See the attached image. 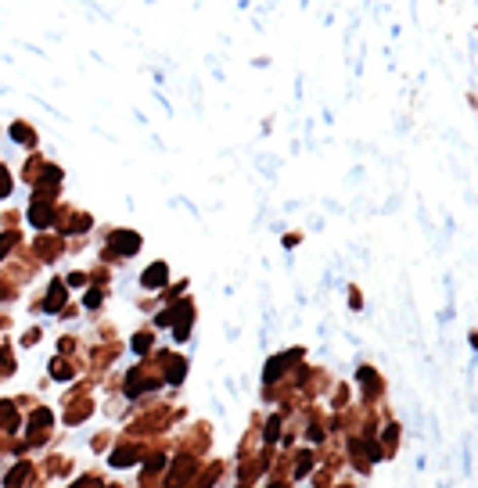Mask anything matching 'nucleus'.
<instances>
[{"label":"nucleus","instance_id":"obj_1","mask_svg":"<svg viewBox=\"0 0 478 488\" xmlns=\"http://www.w3.org/2000/svg\"><path fill=\"white\" fill-rule=\"evenodd\" d=\"M108 248H112V255H133L140 248V237L133 230H115L108 237Z\"/></svg>","mask_w":478,"mask_h":488},{"label":"nucleus","instance_id":"obj_2","mask_svg":"<svg viewBox=\"0 0 478 488\" xmlns=\"http://www.w3.org/2000/svg\"><path fill=\"white\" fill-rule=\"evenodd\" d=\"M166 276H169V273H166V266H162V262H155V266H148V269H144L140 283H144L148 291H155V288H162V283H166Z\"/></svg>","mask_w":478,"mask_h":488},{"label":"nucleus","instance_id":"obj_3","mask_svg":"<svg viewBox=\"0 0 478 488\" xmlns=\"http://www.w3.org/2000/svg\"><path fill=\"white\" fill-rule=\"evenodd\" d=\"M299 355H302V352H288L284 359H270V362H266V374H263V377H266V381H277V377H281V370H284L288 362H295Z\"/></svg>","mask_w":478,"mask_h":488},{"label":"nucleus","instance_id":"obj_4","mask_svg":"<svg viewBox=\"0 0 478 488\" xmlns=\"http://www.w3.org/2000/svg\"><path fill=\"white\" fill-rule=\"evenodd\" d=\"M65 305V283H51V295H47V312H58Z\"/></svg>","mask_w":478,"mask_h":488},{"label":"nucleus","instance_id":"obj_5","mask_svg":"<svg viewBox=\"0 0 478 488\" xmlns=\"http://www.w3.org/2000/svg\"><path fill=\"white\" fill-rule=\"evenodd\" d=\"M183 370H187V362H183L180 355H173V359H169V374H166L169 384H180V381H183Z\"/></svg>","mask_w":478,"mask_h":488},{"label":"nucleus","instance_id":"obj_6","mask_svg":"<svg viewBox=\"0 0 478 488\" xmlns=\"http://www.w3.org/2000/svg\"><path fill=\"white\" fill-rule=\"evenodd\" d=\"M29 219H32V226H47V223H51V209H47V205H32V209H29Z\"/></svg>","mask_w":478,"mask_h":488},{"label":"nucleus","instance_id":"obj_7","mask_svg":"<svg viewBox=\"0 0 478 488\" xmlns=\"http://www.w3.org/2000/svg\"><path fill=\"white\" fill-rule=\"evenodd\" d=\"M25 477H29V467L22 463V467H15V470L8 474V481H4V484H8V488H18V484H22Z\"/></svg>","mask_w":478,"mask_h":488},{"label":"nucleus","instance_id":"obj_8","mask_svg":"<svg viewBox=\"0 0 478 488\" xmlns=\"http://www.w3.org/2000/svg\"><path fill=\"white\" fill-rule=\"evenodd\" d=\"M112 463H115V467H130V463H133V460H130V449H126V445H123V449H115Z\"/></svg>","mask_w":478,"mask_h":488},{"label":"nucleus","instance_id":"obj_9","mask_svg":"<svg viewBox=\"0 0 478 488\" xmlns=\"http://www.w3.org/2000/svg\"><path fill=\"white\" fill-rule=\"evenodd\" d=\"M148 345H151V334H137V338H133V352H137V355H144Z\"/></svg>","mask_w":478,"mask_h":488},{"label":"nucleus","instance_id":"obj_10","mask_svg":"<svg viewBox=\"0 0 478 488\" xmlns=\"http://www.w3.org/2000/svg\"><path fill=\"white\" fill-rule=\"evenodd\" d=\"M29 424H32V427H44V424H51V413H47V410H36Z\"/></svg>","mask_w":478,"mask_h":488},{"label":"nucleus","instance_id":"obj_11","mask_svg":"<svg viewBox=\"0 0 478 488\" xmlns=\"http://www.w3.org/2000/svg\"><path fill=\"white\" fill-rule=\"evenodd\" d=\"M15 240H18V233H4V237H0V259L8 255V248H11Z\"/></svg>","mask_w":478,"mask_h":488},{"label":"nucleus","instance_id":"obj_12","mask_svg":"<svg viewBox=\"0 0 478 488\" xmlns=\"http://www.w3.org/2000/svg\"><path fill=\"white\" fill-rule=\"evenodd\" d=\"M11 137H15V140H29V144H32V133H29L25 126H18V122L11 126Z\"/></svg>","mask_w":478,"mask_h":488},{"label":"nucleus","instance_id":"obj_13","mask_svg":"<svg viewBox=\"0 0 478 488\" xmlns=\"http://www.w3.org/2000/svg\"><path fill=\"white\" fill-rule=\"evenodd\" d=\"M360 384H367V388H378V384H374V370H360Z\"/></svg>","mask_w":478,"mask_h":488},{"label":"nucleus","instance_id":"obj_14","mask_svg":"<svg viewBox=\"0 0 478 488\" xmlns=\"http://www.w3.org/2000/svg\"><path fill=\"white\" fill-rule=\"evenodd\" d=\"M4 194H11V176L0 173V197H4Z\"/></svg>","mask_w":478,"mask_h":488},{"label":"nucleus","instance_id":"obj_15","mask_svg":"<svg viewBox=\"0 0 478 488\" xmlns=\"http://www.w3.org/2000/svg\"><path fill=\"white\" fill-rule=\"evenodd\" d=\"M97 302H101V291H90V295H87V309H94Z\"/></svg>","mask_w":478,"mask_h":488},{"label":"nucleus","instance_id":"obj_16","mask_svg":"<svg viewBox=\"0 0 478 488\" xmlns=\"http://www.w3.org/2000/svg\"><path fill=\"white\" fill-rule=\"evenodd\" d=\"M273 438H277V420L266 424V441H273Z\"/></svg>","mask_w":478,"mask_h":488}]
</instances>
